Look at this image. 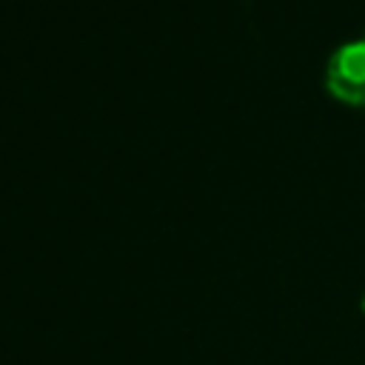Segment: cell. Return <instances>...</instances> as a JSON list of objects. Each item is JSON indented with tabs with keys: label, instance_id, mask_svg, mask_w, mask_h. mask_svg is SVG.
<instances>
[{
	"label": "cell",
	"instance_id": "cell-1",
	"mask_svg": "<svg viewBox=\"0 0 365 365\" xmlns=\"http://www.w3.org/2000/svg\"><path fill=\"white\" fill-rule=\"evenodd\" d=\"M325 88L348 106H365V40L342 43L328 57Z\"/></svg>",
	"mask_w": 365,
	"mask_h": 365
},
{
	"label": "cell",
	"instance_id": "cell-2",
	"mask_svg": "<svg viewBox=\"0 0 365 365\" xmlns=\"http://www.w3.org/2000/svg\"><path fill=\"white\" fill-rule=\"evenodd\" d=\"M362 311H365V297H362Z\"/></svg>",
	"mask_w": 365,
	"mask_h": 365
},
{
	"label": "cell",
	"instance_id": "cell-3",
	"mask_svg": "<svg viewBox=\"0 0 365 365\" xmlns=\"http://www.w3.org/2000/svg\"><path fill=\"white\" fill-rule=\"evenodd\" d=\"M362 40H365V37H362Z\"/></svg>",
	"mask_w": 365,
	"mask_h": 365
}]
</instances>
